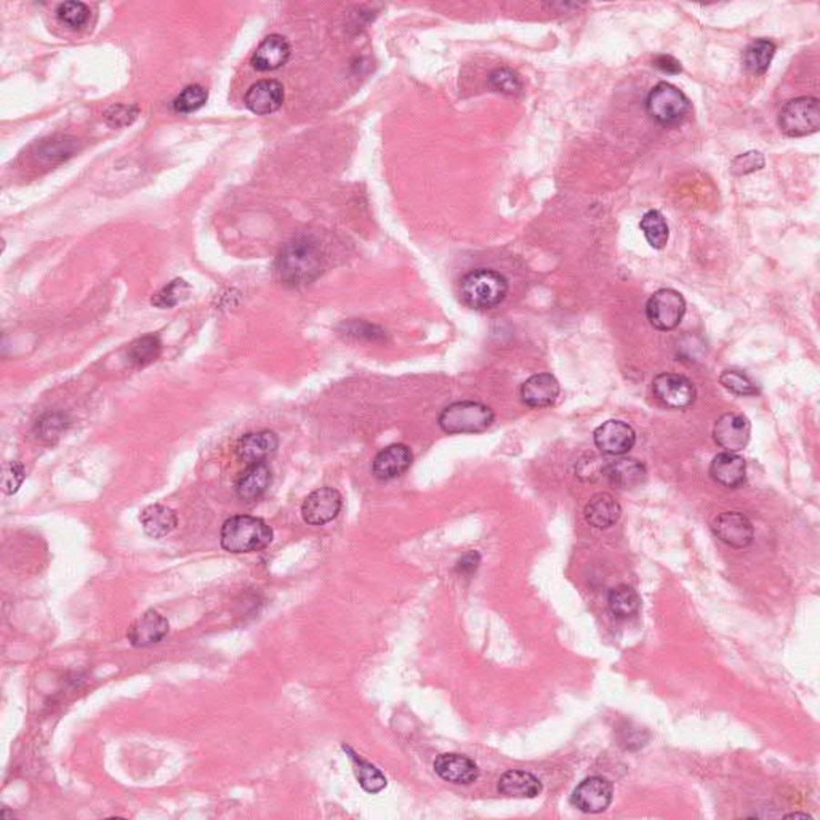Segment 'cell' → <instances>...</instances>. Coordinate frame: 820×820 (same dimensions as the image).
<instances>
[{
    "label": "cell",
    "mask_w": 820,
    "mask_h": 820,
    "mask_svg": "<svg viewBox=\"0 0 820 820\" xmlns=\"http://www.w3.org/2000/svg\"><path fill=\"white\" fill-rule=\"evenodd\" d=\"M322 265V255L314 242L295 239L280 250L276 274L284 286H308L319 278Z\"/></svg>",
    "instance_id": "cell-1"
},
{
    "label": "cell",
    "mask_w": 820,
    "mask_h": 820,
    "mask_svg": "<svg viewBox=\"0 0 820 820\" xmlns=\"http://www.w3.org/2000/svg\"><path fill=\"white\" fill-rule=\"evenodd\" d=\"M220 542L229 553H254L273 542V529L260 518L238 514L225 521Z\"/></svg>",
    "instance_id": "cell-2"
},
{
    "label": "cell",
    "mask_w": 820,
    "mask_h": 820,
    "mask_svg": "<svg viewBox=\"0 0 820 820\" xmlns=\"http://www.w3.org/2000/svg\"><path fill=\"white\" fill-rule=\"evenodd\" d=\"M507 295V278L494 269H476L461 280V301L471 309H492Z\"/></svg>",
    "instance_id": "cell-3"
},
{
    "label": "cell",
    "mask_w": 820,
    "mask_h": 820,
    "mask_svg": "<svg viewBox=\"0 0 820 820\" xmlns=\"http://www.w3.org/2000/svg\"><path fill=\"white\" fill-rule=\"evenodd\" d=\"M691 109L693 103L686 94L668 82H659L647 95V114L662 127L680 126L689 116Z\"/></svg>",
    "instance_id": "cell-4"
},
{
    "label": "cell",
    "mask_w": 820,
    "mask_h": 820,
    "mask_svg": "<svg viewBox=\"0 0 820 820\" xmlns=\"http://www.w3.org/2000/svg\"><path fill=\"white\" fill-rule=\"evenodd\" d=\"M494 410L474 400H461L446 407L440 415V427L447 434L482 433L494 423Z\"/></svg>",
    "instance_id": "cell-5"
},
{
    "label": "cell",
    "mask_w": 820,
    "mask_h": 820,
    "mask_svg": "<svg viewBox=\"0 0 820 820\" xmlns=\"http://www.w3.org/2000/svg\"><path fill=\"white\" fill-rule=\"evenodd\" d=\"M779 127L792 138L815 134L820 127L819 98L800 96L785 103L779 113Z\"/></svg>",
    "instance_id": "cell-6"
},
{
    "label": "cell",
    "mask_w": 820,
    "mask_h": 820,
    "mask_svg": "<svg viewBox=\"0 0 820 820\" xmlns=\"http://www.w3.org/2000/svg\"><path fill=\"white\" fill-rule=\"evenodd\" d=\"M686 314L684 297L673 289H661L646 303L647 320L657 330H673Z\"/></svg>",
    "instance_id": "cell-7"
},
{
    "label": "cell",
    "mask_w": 820,
    "mask_h": 820,
    "mask_svg": "<svg viewBox=\"0 0 820 820\" xmlns=\"http://www.w3.org/2000/svg\"><path fill=\"white\" fill-rule=\"evenodd\" d=\"M341 495L334 487H320L308 495L301 505V516L309 526H324L341 511Z\"/></svg>",
    "instance_id": "cell-8"
},
{
    "label": "cell",
    "mask_w": 820,
    "mask_h": 820,
    "mask_svg": "<svg viewBox=\"0 0 820 820\" xmlns=\"http://www.w3.org/2000/svg\"><path fill=\"white\" fill-rule=\"evenodd\" d=\"M653 391L655 398L670 409H686L693 404L697 396L693 381L687 377L668 372L659 374L653 379Z\"/></svg>",
    "instance_id": "cell-9"
},
{
    "label": "cell",
    "mask_w": 820,
    "mask_h": 820,
    "mask_svg": "<svg viewBox=\"0 0 820 820\" xmlns=\"http://www.w3.org/2000/svg\"><path fill=\"white\" fill-rule=\"evenodd\" d=\"M612 784L601 775H593L577 785L571 801L582 813L600 814L612 803Z\"/></svg>",
    "instance_id": "cell-10"
},
{
    "label": "cell",
    "mask_w": 820,
    "mask_h": 820,
    "mask_svg": "<svg viewBox=\"0 0 820 820\" xmlns=\"http://www.w3.org/2000/svg\"><path fill=\"white\" fill-rule=\"evenodd\" d=\"M714 436L716 444L723 447L726 452L737 454L748 446L752 436V425L745 415L731 412L716 420Z\"/></svg>",
    "instance_id": "cell-11"
},
{
    "label": "cell",
    "mask_w": 820,
    "mask_h": 820,
    "mask_svg": "<svg viewBox=\"0 0 820 820\" xmlns=\"http://www.w3.org/2000/svg\"><path fill=\"white\" fill-rule=\"evenodd\" d=\"M594 444L602 454L625 455L633 449L636 434L633 428L621 420H607L594 430Z\"/></svg>",
    "instance_id": "cell-12"
},
{
    "label": "cell",
    "mask_w": 820,
    "mask_h": 820,
    "mask_svg": "<svg viewBox=\"0 0 820 820\" xmlns=\"http://www.w3.org/2000/svg\"><path fill=\"white\" fill-rule=\"evenodd\" d=\"M714 535L733 548H745L754 542V529L745 514L727 511L714 521Z\"/></svg>",
    "instance_id": "cell-13"
},
{
    "label": "cell",
    "mask_w": 820,
    "mask_h": 820,
    "mask_svg": "<svg viewBox=\"0 0 820 820\" xmlns=\"http://www.w3.org/2000/svg\"><path fill=\"white\" fill-rule=\"evenodd\" d=\"M434 771L442 781L457 784V785H470L478 781L480 767L476 766L473 760H470L465 754H442L434 760Z\"/></svg>",
    "instance_id": "cell-14"
},
{
    "label": "cell",
    "mask_w": 820,
    "mask_h": 820,
    "mask_svg": "<svg viewBox=\"0 0 820 820\" xmlns=\"http://www.w3.org/2000/svg\"><path fill=\"white\" fill-rule=\"evenodd\" d=\"M278 447H279V440L276 433L263 430V431L242 436L236 446V454L248 465L265 463L271 455L276 454Z\"/></svg>",
    "instance_id": "cell-15"
},
{
    "label": "cell",
    "mask_w": 820,
    "mask_h": 820,
    "mask_svg": "<svg viewBox=\"0 0 820 820\" xmlns=\"http://www.w3.org/2000/svg\"><path fill=\"white\" fill-rule=\"evenodd\" d=\"M167 633V619L156 611H147L130 625L127 638L134 647H149L164 640Z\"/></svg>",
    "instance_id": "cell-16"
},
{
    "label": "cell",
    "mask_w": 820,
    "mask_h": 820,
    "mask_svg": "<svg viewBox=\"0 0 820 820\" xmlns=\"http://www.w3.org/2000/svg\"><path fill=\"white\" fill-rule=\"evenodd\" d=\"M244 101L258 116L276 113L284 103V87L278 80H260L248 88Z\"/></svg>",
    "instance_id": "cell-17"
},
{
    "label": "cell",
    "mask_w": 820,
    "mask_h": 820,
    "mask_svg": "<svg viewBox=\"0 0 820 820\" xmlns=\"http://www.w3.org/2000/svg\"><path fill=\"white\" fill-rule=\"evenodd\" d=\"M560 383L552 374L532 375L521 387L522 402L534 409L553 406L560 396Z\"/></svg>",
    "instance_id": "cell-18"
},
{
    "label": "cell",
    "mask_w": 820,
    "mask_h": 820,
    "mask_svg": "<svg viewBox=\"0 0 820 820\" xmlns=\"http://www.w3.org/2000/svg\"><path fill=\"white\" fill-rule=\"evenodd\" d=\"M412 465V452L404 444H393L375 457L372 471L379 480H393L406 473Z\"/></svg>",
    "instance_id": "cell-19"
},
{
    "label": "cell",
    "mask_w": 820,
    "mask_h": 820,
    "mask_svg": "<svg viewBox=\"0 0 820 820\" xmlns=\"http://www.w3.org/2000/svg\"><path fill=\"white\" fill-rule=\"evenodd\" d=\"M290 44L284 35L271 34L267 39H263L254 56L252 66L258 71H274L284 66L290 58Z\"/></svg>",
    "instance_id": "cell-20"
},
{
    "label": "cell",
    "mask_w": 820,
    "mask_h": 820,
    "mask_svg": "<svg viewBox=\"0 0 820 820\" xmlns=\"http://www.w3.org/2000/svg\"><path fill=\"white\" fill-rule=\"evenodd\" d=\"M710 476L721 486L735 489L745 482L747 463L741 455L721 452L714 457L710 465Z\"/></svg>",
    "instance_id": "cell-21"
},
{
    "label": "cell",
    "mask_w": 820,
    "mask_h": 820,
    "mask_svg": "<svg viewBox=\"0 0 820 820\" xmlns=\"http://www.w3.org/2000/svg\"><path fill=\"white\" fill-rule=\"evenodd\" d=\"M271 480L273 476L267 463L248 465V470L242 471L236 481V492L242 501H258L267 492L268 487L271 486Z\"/></svg>",
    "instance_id": "cell-22"
},
{
    "label": "cell",
    "mask_w": 820,
    "mask_h": 820,
    "mask_svg": "<svg viewBox=\"0 0 820 820\" xmlns=\"http://www.w3.org/2000/svg\"><path fill=\"white\" fill-rule=\"evenodd\" d=\"M602 474L613 486L632 489L644 482L647 471L641 461L634 459H619V461H606Z\"/></svg>",
    "instance_id": "cell-23"
},
{
    "label": "cell",
    "mask_w": 820,
    "mask_h": 820,
    "mask_svg": "<svg viewBox=\"0 0 820 820\" xmlns=\"http://www.w3.org/2000/svg\"><path fill=\"white\" fill-rule=\"evenodd\" d=\"M622 508L612 495L601 492L592 497L585 507V520L596 529L613 526L621 518Z\"/></svg>",
    "instance_id": "cell-24"
},
{
    "label": "cell",
    "mask_w": 820,
    "mask_h": 820,
    "mask_svg": "<svg viewBox=\"0 0 820 820\" xmlns=\"http://www.w3.org/2000/svg\"><path fill=\"white\" fill-rule=\"evenodd\" d=\"M145 534L153 539H162L170 534L178 524V518L172 508L166 505H149L140 514Z\"/></svg>",
    "instance_id": "cell-25"
},
{
    "label": "cell",
    "mask_w": 820,
    "mask_h": 820,
    "mask_svg": "<svg viewBox=\"0 0 820 820\" xmlns=\"http://www.w3.org/2000/svg\"><path fill=\"white\" fill-rule=\"evenodd\" d=\"M499 792L510 798H535L542 792V782L526 771H508L499 781Z\"/></svg>",
    "instance_id": "cell-26"
},
{
    "label": "cell",
    "mask_w": 820,
    "mask_h": 820,
    "mask_svg": "<svg viewBox=\"0 0 820 820\" xmlns=\"http://www.w3.org/2000/svg\"><path fill=\"white\" fill-rule=\"evenodd\" d=\"M345 754H348L349 761L353 763L354 773L359 781L360 787L364 788L369 794H379L383 788L387 787V777L381 774L379 767L370 764L369 761L360 758L359 754L354 752L353 748L343 745Z\"/></svg>",
    "instance_id": "cell-27"
},
{
    "label": "cell",
    "mask_w": 820,
    "mask_h": 820,
    "mask_svg": "<svg viewBox=\"0 0 820 820\" xmlns=\"http://www.w3.org/2000/svg\"><path fill=\"white\" fill-rule=\"evenodd\" d=\"M775 50L777 47L771 40H754L744 50V55H742L744 66L747 67L748 73L756 74V76L766 73L774 55H775Z\"/></svg>",
    "instance_id": "cell-28"
},
{
    "label": "cell",
    "mask_w": 820,
    "mask_h": 820,
    "mask_svg": "<svg viewBox=\"0 0 820 820\" xmlns=\"http://www.w3.org/2000/svg\"><path fill=\"white\" fill-rule=\"evenodd\" d=\"M640 228L651 248L662 250L667 246L670 229H668L667 220L662 212L659 210L646 212L641 218Z\"/></svg>",
    "instance_id": "cell-29"
},
{
    "label": "cell",
    "mask_w": 820,
    "mask_h": 820,
    "mask_svg": "<svg viewBox=\"0 0 820 820\" xmlns=\"http://www.w3.org/2000/svg\"><path fill=\"white\" fill-rule=\"evenodd\" d=\"M641 600L636 590L628 585L613 588L609 594V609L617 619H632L640 612Z\"/></svg>",
    "instance_id": "cell-30"
},
{
    "label": "cell",
    "mask_w": 820,
    "mask_h": 820,
    "mask_svg": "<svg viewBox=\"0 0 820 820\" xmlns=\"http://www.w3.org/2000/svg\"><path fill=\"white\" fill-rule=\"evenodd\" d=\"M160 354V341L154 335H147L134 341L128 348V359L137 367H145L157 359Z\"/></svg>",
    "instance_id": "cell-31"
},
{
    "label": "cell",
    "mask_w": 820,
    "mask_h": 820,
    "mask_svg": "<svg viewBox=\"0 0 820 820\" xmlns=\"http://www.w3.org/2000/svg\"><path fill=\"white\" fill-rule=\"evenodd\" d=\"M189 292H191V289H189L185 280L175 279L167 286L162 287L159 292L154 295L151 303H153L154 307L160 308V309H167V308H174L175 305H178L180 301L187 299Z\"/></svg>",
    "instance_id": "cell-32"
},
{
    "label": "cell",
    "mask_w": 820,
    "mask_h": 820,
    "mask_svg": "<svg viewBox=\"0 0 820 820\" xmlns=\"http://www.w3.org/2000/svg\"><path fill=\"white\" fill-rule=\"evenodd\" d=\"M74 141L76 140L69 137H55L50 140H44L37 151V156L47 162H61V160L67 159L69 156H73L74 147H76Z\"/></svg>",
    "instance_id": "cell-33"
},
{
    "label": "cell",
    "mask_w": 820,
    "mask_h": 820,
    "mask_svg": "<svg viewBox=\"0 0 820 820\" xmlns=\"http://www.w3.org/2000/svg\"><path fill=\"white\" fill-rule=\"evenodd\" d=\"M208 90L202 86H187L175 98L174 109L177 113L191 114L204 106L208 103Z\"/></svg>",
    "instance_id": "cell-34"
},
{
    "label": "cell",
    "mask_w": 820,
    "mask_h": 820,
    "mask_svg": "<svg viewBox=\"0 0 820 820\" xmlns=\"http://www.w3.org/2000/svg\"><path fill=\"white\" fill-rule=\"evenodd\" d=\"M58 20L71 29H80L90 20V8L84 2H65L56 8Z\"/></svg>",
    "instance_id": "cell-35"
},
{
    "label": "cell",
    "mask_w": 820,
    "mask_h": 820,
    "mask_svg": "<svg viewBox=\"0 0 820 820\" xmlns=\"http://www.w3.org/2000/svg\"><path fill=\"white\" fill-rule=\"evenodd\" d=\"M489 87L499 94L520 95L522 92V82L513 69L499 67L489 76Z\"/></svg>",
    "instance_id": "cell-36"
},
{
    "label": "cell",
    "mask_w": 820,
    "mask_h": 820,
    "mask_svg": "<svg viewBox=\"0 0 820 820\" xmlns=\"http://www.w3.org/2000/svg\"><path fill=\"white\" fill-rule=\"evenodd\" d=\"M67 420L63 414H47L37 420L34 427V433L42 440L54 442L60 438L61 433L66 430Z\"/></svg>",
    "instance_id": "cell-37"
},
{
    "label": "cell",
    "mask_w": 820,
    "mask_h": 820,
    "mask_svg": "<svg viewBox=\"0 0 820 820\" xmlns=\"http://www.w3.org/2000/svg\"><path fill=\"white\" fill-rule=\"evenodd\" d=\"M720 381L727 391L739 394V396H754L758 393V388L754 381L750 380L747 375L741 370H724L721 374Z\"/></svg>",
    "instance_id": "cell-38"
},
{
    "label": "cell",
    "mask_w": 820,
    "mask_h": 820,
    "mask_svg": "<svg viewBox=\"0 0 820 820\" xmlns=\"http://www.w3.org/2000/svg\"><path fill=\"white\" fill-rule=\"evenodd\" d=\"M764 167V157L758 151H748V153L741 154L733 160L731 170L734 175H747L756 172L760 168Z\"/></svg>",
    "instance_id": "cell-39"
},
{
    "label": "cell",
    "mask_w": 820,
    "mask_h": 820,
    "mask_svg": "<svg viewBox=\"0 0 820 820\" xmlns=\"http://www.w3.org/2000/svg\"><path fill=\"white\" fill-rule=\"evenodd\" d=\"M138 116V107L132 105H117V106L109 107L105 117L111 127H124L130 126Z\"/></svg>",
    "instance_id": "cell-40"
},
{
    "label": "cell",
    "mask_w": 820,
    "mask_h": 820,
    "mask_svg": "<svg viewBox=\"0 0 820 820\" xmlns=\"http://www.w3.org/2000/svg\"><path fill=\"white\" fill-rule=\"evenodd\" d=\"M25 467L18 461H10L8 465L4 467V474H2V487L4 492L8 495L15 494L20 489L23 481H25Z\"/></svg>",
    "instance_id": "cell-41"
},
{
    "label": "cell",
    "mask_w": 820,
    "mask_h": 820,
    "mask_svg": "<svg viewBox=\"0 0 820 820\" xmlns=\"http://www.w3.org/2000/svg\"><path fill=\"white\" fill-rule=\"evenodd\" d=\"M343 327H345L343 334L347 335V337H354V339H362V340L369 341L379 340L380 337H383V330H380L379 327L370 326V324L360 322V320L345 322Z\"/></svg>",
    "instance_id": "cell-42"
},
{
    "label": "cell",
    "mask_w": 820,
    "mask_h": 820,
    "mask_svg": "<svg viewBox=\"0 0 820 820\" xmlns=\"http://www.w3.org/2000/svg\"><path fill=\"white\" fill-rule=\"evenodd\" d=\"M653 66L659 71L665 74H680L683 71L680 61L673 58L672 55H657L653 56Z\"/></svg>",
    "instance_id": "cell-43"
},
{
    "label": "cell",
    "mask_w": 820,
    "mask_h": 820,
    "mask_svg": "<svg viewBox=\"0 0 820 820\" xmlns=\"http://www.w3.org/2000/svg\"><path fill=\"white\" fill-rule=\"evenodd\" d=\"M478 564H480V554L471 552V553L465 554V556L459 561V566L457 567H459L461 572L467 573L476 571Z\"/></svg>",
    "instance_id": "cell-44"
},
{
    "label": "cell",
    "mask_w": 820,
    "mask_h": 820,
    "mask_svg": "<svg viewBox=\"0 0 820 820\" xmlns=\"http://www.w3.org/2000/svg\"><path fill=\"white\" fill-rule=\"evenodd\" d=\"M787 819H811V815H807V814H788Z\"/></svg>",
    "instance_id": "cell-45"
}]
</instances>
